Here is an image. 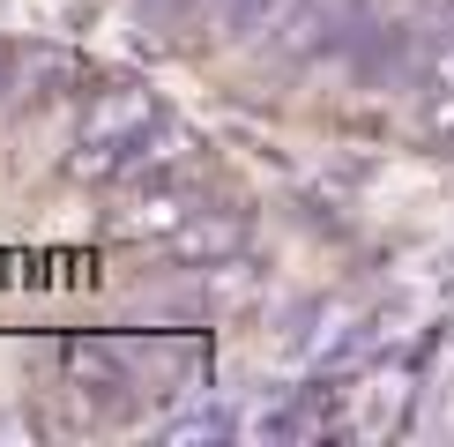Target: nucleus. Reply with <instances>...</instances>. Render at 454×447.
Here are the masks:
<instances>
[{
	"label": "nucleus",
	"mask_w": 454,
	"mask_h": 447,
	"mask_svg": "<svg viewBox=\"0 0 454 447\" xmlns=\"http://www.w3.org/2000/svg\"><path fill=\"white\" fill-rule=\"evenodd\" d=\"M201 372H209V350L194 335H149V343H135V388H149V396H186Z\"/></svg>",
	"instance_id": "obj_1"
},
{
	"label": "nucleus",
	"mask_w": 454,
	"mask_h": 447,
	"mask_svg": "<svg viewBox=\"0 0 454 447\" xmlns=\"http://www.w3.org/2000/svg\"><path fill=\"white\" fill-rule=\"evenodd\" d=\"M157 120H164V112H157V98H149V90L112 82V90H98V98H90L82 127H74V142H135V135H149Z\"/></svg>",
	"instance_id": "obj_2"
},
{
	"label": "nucleus",
	"mask_w": 454,
	"mask_h": 447,
	"mask_svg": "<svg viewBox=\"0 0 454 447\" xmlns=\"http://www.w3.org/2000/svg\"><path fill=\"white\" fill-rule=\"evenodd\" d=\"M194 209H201V194H194V186H179V179H149L142 194L127 201L120 216H112V231H120V239H172Z\"/></svg>",
	"instance_id": "obj_3"
},
{
	"label": "nucleus",
	"mask_w": 454,
	"mask_h": 447,
	"mask_svg": "<svg viewBox=\"0 0 454 447\" xmlns=\"http://www.w3.org/2000/svg\"><path fill=\"white\" fill-rule=\"evenodd\" d=\"M201 157V142L186 135V127H172V120H157L149 135H135L127 142V164H120V186H149V179H179L186 164Z\"/></svg>",
	"instance_id": "obj_4"
},
{
	"label": "nucleus",
	"mask_w": 454,
	"mask_h": 447,
	"mask_svg": "<svg viewBox=\"0 0 454 447\" xmlns=\"http://www.w3.org/2000/svg\"><path fill=\"white\" fill-rule=\"evenodd\" d=\"M164 254H172V261H194V269H201V261H231V254H246V216L201 201V209L164 239Z\"/></svg>",
	"instance_id": "obj_5"
},
{
	"label": "nucleus",
	"mask_w": 454,
	"mask_h": 447,
	"mask_svg": "<svg viewBox=\"0 0 454 447\" xmlns=\"http://www.w3.org/2000/svg\"><path fill=\"white\" fill-rule=\"evenodd\" d=\"M67 82H74V52L30 45V52H15V67H8V105H45V98H60Z\"/></svg>",
	"instance_id": "obj_6"
},
{
	"label": "nucleus",
	"mask_w": 454,
	"mask_h": 447,
	"mask_svg": "<svg viewBox=\"0 0 454 447\" xmlns=\"http://www.w3.org/2000/svg\"><path fill=\"white\" fill-rule=\"evenodd\" d=\"M298 15V0H239L231 30H223V45H269V37Z\"/></svg>",
	"instance_id": "obj_7"
},
{
	"label": "nucleus",
	"mask_w": 454,
	"mask_h": 447,
	"mask_svg": "<svg viewBox=\"0 0 454 447\" xmlns=\"http://www.w3.org/2000/svg\"><path fill=\"white\" fill-rule=\"evenodd\" d=\"M201 433H209V440L231 433V418H223V410H201V418H179V425H172V440H201Z\"/></svg>",
	"instance_id": "obj_8"
},
{
	"label": "nucleus",
	"mask_w": 454,
	"mask_h": 447,
	"mask_svg": "<svg viewBox=\"0 0 454 447\" xmlns=\"http://www.w3.org/2000/svg\"><path fill=\"white\" fill-rule=\"evenodd\" d=\"M8 67H15V52L0 45V105H8Z\"/></svg>",
	"instance_id": "obj_9"
}]
</instances>
